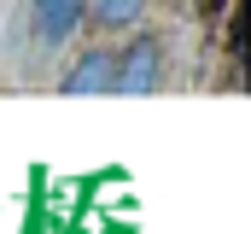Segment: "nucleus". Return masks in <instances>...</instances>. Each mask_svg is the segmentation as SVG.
<instances>
[{
  "label": "nucleus",
  "mask_w": 251,
  "mask_h": 234,
  "mask_svg": "<svg viewBox=\"0 0 251 234\" xmlns=\"http://www.w3.org/2000/svg\"><path fill=\"white\" fill-rule=\"evenodd\" d=\"M140 29V24H134ZM164 70H170V53H164V35L140 29L117 47V88L111 94H158L164 88Z\"/></svg>",
  "instance_id": "obj_1"
},
{
  "label": "nucleus",
  "mask_w": 251,
  "mask_h": 234,
  "mask_svg": "<svg viewBox=\"0 0 251 234\" xmlns=\"http://www.w3.org/2000/svg\"><path fill=\"white\" fill-rule=\"evenodd\" d=\"M82 12H88V0H29V6H24L29 47H35V53H64V47L82 35Z\"/></svg>",
  "instance_id": "obj_2"
},
{
  "label": "nucleus",
  "mask_w": 251,
  "mask_h": 234,
  "mask_svg": "<svg viewBox=\"0 0 251 234\" xmlns=\"http://www.w3.org/2000/svg\"><path fill=\"white\" fill-rule=\"evenodd\" d=\"M111 88H117V47H111V35H94L64 64L59 94H111Z\"/></svg>",
  "instance_id": "obj_3"
},
{
  "label": "nucleus",
  "mask_w": 251,
  "mask_h": 234,
  "mask_svg": "<svg viewBox=\"0 0 251 234\" xmlns=\"http://www.w3.org/2000/svg\"><path fill=\"white\" fill-rule=\"evenodd\" d=\"M152 12V0H88L82 12V35H123Z\"/></svg>",
  "instance_id": "obj_4"
}]
</instances>
